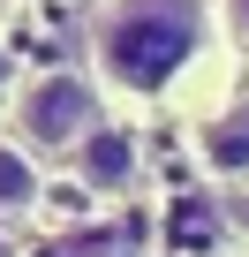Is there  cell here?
Here are the masks:
<instances>
[{
    "mask_svg": "<svg viewBox=\"0 0 249 257\" xmlns=\"http://www.w3.org/2000/svg\"><path fill=\"white\" fill-rule=\"evenodd\" d=\"M204 38V0H106L98 61L121 91H166Z\"/></svg>",
    "mask_w": 249,
    "mask_h": 257,
    "instance_id": "1",
    "label": "cell"
},
{
    "mask_svg": "<svg viewBox=\"0 0 249 257\" xmlns=\"http://www.w3.org/2000/svg\"><path fill=\"white\" fill-rule=\"evenodd\" d=\"M16 121H23V137H31L38 152H68V144H83L91 128H98V91H91L76 68H46V76L23 91Z\"/></svg>",
    "mask_w": 249,
    "mask_h": 257,
    "instance_id": "2",
    "label": "cell"
},
{
    "mask_svg": "<svg viewBox=\"0 0 249 257\" xmlns=\"http://www.w3.org/2000/svg\"><path fill=\"white\" fill-rule=\"evenodd\" d=\"M76 152H83V182L91 189H129L136 182V137H129V128H106L98 121Z\"/></svg>",
    "mask_w": 249,
    "mask_h": 257,
    "instance_id": "3",
    "label": "cell"
},
{
    "mask_svg": "<svg viewBox=\"0 0 249 257\" xmlns=\"http://www.w3.org/2000/svg\"><path fill=\"white\" fill-rule=\"evenodd\" d=\"M204 167H219V174H249V98L226 106V113L204 128Z\"/></svg>",
    "mask_w": 249,
    "mask_h": 257,
    "instance_id": "4",
    "label": "cell"
},
{
    "mask_svg": "<svg viewBox=\"0 0 249 257\" xmlns=\"http://www.w3.org/2000/svg\"><path fill=\"white\" fill-rule=\"evenodd\" d=\"M38 197V167L23 159V144H0V212H23Z\"/></svg>",
    "mask_w": 249,
    "mask_h": 257,
    "instance_id": "5",
    "label": "cell"
},
{
    "mask_svg": "<svg viewBox=\"0 0 249 257\" xmlns=\"http://www.w3.org/2000/svg\"><path fill=\"white\" fill-rule=\"evenodd\" d=\"M234 31H241V38H249V0H234Z\"/></svg>",
    "mask_w": 249,
    "mask_h": 257,
    "instance_id": "6",
    "label": "cell"
},
{
    "mask_svg": "<svg viewBox=\"0 0 249 257\" xmlns=\"http://www.w3.org/2000/svg\"><path fill=\"white\" fill-rule=\"evenodd\" d=\"M0 98H8V53H0Z\"/></svg>",
    "mask_w": 249,
    "mask_h": 257,
    "instance_id": "7",
    "label": "cell"
}]
</instances>
